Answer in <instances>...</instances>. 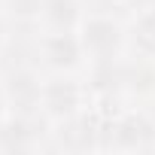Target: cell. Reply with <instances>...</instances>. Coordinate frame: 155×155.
Here are the masks:
<instances>
[{"instance_id":"cell-1","label":"cell","mask_w":155,"mask_h":155,"mask_svg":"<svg viewBox=\"0 0 155 155\" xmlns=\"http://www.w3.org/2000/svg\"><path fill=\"white\" fill-rule=\"evenodd\" d=\"M79 40L88 64L94 61H119L128 55V25L107 12H88L79 25Z\"/></svg>"},{"instance_id":"cell-2","label":"cell","mask_w":155,"mask_h":155,"mask_svg":"<svg viewBox=\"0 0 155 155\" xmlns=\"http://www.w3.org/2000/svg\"><path fill=\"white\" fill-rule=\"evenodd\" d=\"M37 58L52 73H73L88 61L79 31H43L37 37Z\"/></svg>"},{"instance_id":"cell-3","label":"cell","mask_w":155,"mask_h":155,"mask_svg":"<svg viewBox=\"0 0 155 155\" xmlns=\"http://www.w3.org/2000/svg\"><path fill=\"white\" fill-rule=\"evenodd\" d=\"M3 85H6V101L9 113L37 119L43 113V79L40 73L28 64H15L3 73Z\"/></svg>"},{"instance_id":"cell-4","label":"cell","mask_w":155,"mask_h":155,"mask_svg":"<svg viewBox=\"0 0 155 155\" xmlns=\"http://www.w3.org/2000/svg\"><path fill=\"white\" fill-rule=\"evenodd\" d=\"M85 85L73 79L70 73H55L52 79H43V116L52 122H67L82 113Z\"/></svg>"},{"instance_id":"cell-5","label":"cell","mask_w":155,"mask_h":155,"mask_svg":"<svg viewBox=\"0 0 155 155\" xmlns=\"http://www.w3.org/2000/svg\"><path fill=\"white\" fill-rule=\"evenodd\" d=\"M119 149H155V119L152 113H125L113 125Z\"/></svg>"},{"instance_id":"cell-6","label":"cell","mask_w":155,"mask_h":155,"mask_svg":"<svg viewBox=\"0 0 155 155\" xmlns=\"http://www.w3.org/2000/svg\"><path fill=\"white\" fill-rule=\"evenodd\" d=\"M128 55L137 61H155V0L143 3L128 25Z\"/></svg>"},{"instance_id":"cell-7","label":"cell","mask_w":155,"mask_h":155,"mask_svg":"<svg viewBox=\"0 0 155 155\" xmlns=\"http://www.w3.org/2000/svg\"><path fill=\"white\" fill-rule=\"evenodd\" d=\"M82 18V0H43L37 25H43V31H79Z\"/></svg>"},{"instance_id":"cell-8","label":"cell","mask_w":155,"mask_h":155,"mask_svg":"<svg viewBox=\"0 0 155 155\" xmlns=\"http://www.w3.org/2000/svg\"><path fill=\"white\" fill-rule=\"evenodd\" d=\"M37 131H34V119L9 113L0 119V149L3 152H31L37 149Z\"/></svg>"},{"instance_id":"cell-9","label":"cell","mask_w":155,"mask_h":155,"mask_svg":"<svg viewBox=\"0 0 155 155\" xmlns=\"http://www.w3.org/2000/svg\"><path fill=\"white\" fill-rule=\"evenodd\" d=\"M40 6L43 0H0V9L6 12V18H15V21H37Z\"/></svg>"},{"instance_id":"cell-10","label":"cell","mask_w":155,"mask_h":155,"mask_svg":"<svg viewBox=\"0 0 155 155\" xmlns=\"http://www.w3.org/2000/svg\"><path fill=\"white\" fill-rule=\"evenodd\" d=\"M9 116V101H6V85H3V76H0V119Z\"/></svg>"},{"instance_id":"cell-11","label":"cell","mask_w":155,"mask_h":155,"mask_svg":"<svg viewBox=\"0 0 155 155\" xmlns=\"http://www.w3.org/2000/svg\"><path fill=\"white\" fill-rule=\"evenodd\" d=\"M6 37H9V34H6V12L0 9V49L6 46Z\"/></svg>"},{"instance_id":"cell-12","label":"cell","mask_w":155,"mask_h":155,"mask_svg":"<svg viewBox=\"0 0 155 155\" xmlns=\"http://www.w3.org/2000/svg\"><path fill=\"white\" fill-rule=\"evenodd\" d=\"M149 113H152V119H155V107H152V110H149Z\"/></svg>"}]
</instances>
